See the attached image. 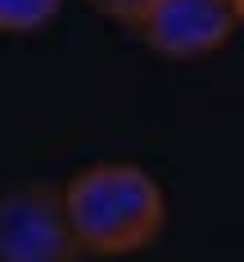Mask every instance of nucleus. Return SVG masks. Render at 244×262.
<instances>
[{"label": "nucleus", "instance_id": "423d86ee", "mask_svg": "<svg viewBox=\"0 0 244 262\" xmlns=\"http://www.w3.org/2000/svg\"><path fill=\"white\" fill-rule=\"evenodd\" d=\"M235 9H240V23H244V0H235Z\"/></svg>", "mask_w": 244, "mask_h": 262}, {"label": "nucleus", "instance_id": "20e7f679", "mask_svg": "<svg viewBox=\"0 0 244 262\" xmlns=\"http://www.w3.org/2000/svg\"><path fill=\"white\" fill-rule=\"evenodd\" d=\"M63 9V0H0V32L5 36H27L54 23V14Z\"/></svg>", "mask_w": 244, "mask_h": 262}, {"label": "nucleus", "instance_id": "f257e3e1", "mask_svg": "<svg viewBox=\"0 0 244 262\" xmlns=\"http://www.w3.org/2000/svg\"><path fill=\"white\" fill-rule=\"evenodd\" d=\"M63 208L81 258H131L163 235V185L136 163H91L63 181Z\"/></svg>", "mask_w": 244, "mask_h": 262}, {"label": "nucleus", "instance_id": "39448f33", "mask_svg": "<svg viewBox=\"0 0 244 262\" xmlns=\"http://www.w3.org/2000/svg\"><path fill=\"white\" fill-rule=\"evenodd\" d=\"M154 0H91V9H100L104 18H113V23H140V14L149 9Z\"/></svg>", "mask_w": 244, "mask_h": 262}, {"label": "nucleus", "instance_id": "f03ea898", "mask_svg": "<svg viewBox=\"0 0 244 262\" xmlns=\"http://www.w3.org/2000/svg\"><path fill=\"white\" fill-rule=\"evenodd\" d=\"M0 262H81L63 185L23 181L0 194Z\"/></svg>", "mask_w": 244, "mask_h": 262}, {"label": "nucleus", "instance_id": "7ed1b4c3", "mask_svg": "<svg viewBox=\"0 0 244 262\" xmlns=\"http://www.w3.org/2000/svg\"><path fill=\"white\" fill-rule=\"evenodd\" d=\"M240 27L235 0H154L140 14V41L163 59H208L217 54Z\"/></svg>", "mask_w": 244, "mask_h": 262}]
</instances>
